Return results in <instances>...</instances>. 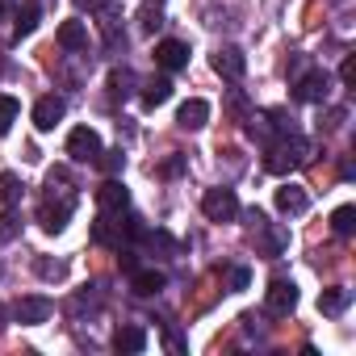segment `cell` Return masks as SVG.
I'll return each mask as SVG.
<instances>
[{
    "instance_id": "6da1fadb",
    "label": "cell",
    "mask_w": 356,
    "mask_h": 356,
    "mask_svg": "<svg viewBox=\"0 0 356 356\" xmlns=\"http://www.w3.org/2000/svg\"><path fill=\"white\" fill-rule=\"evenodd\" d=\"M310 155H314L310 138H302L298 130H285V134H277V138L268 143V151H264V168H268L273 176H285V172H293V168H306Z\"/></svg>"
},
{
    "instance_id": "7a4b0ae2",
    "label": "cell",
    "mask_w": 356,
    "mask_h": 356,
    "mask_svg": "<svg viewBox=\"0 0 356 356\" xmlns=\"http://www.w3.org/2000/svg\"><path fill=\"white\" fill-rule=\"evenodd\" d=\"M248 218H252V227H256V252L268 256V260H277V256L289 248V231H285L281 222H268L260 210H252Z\"/></svg>"
},
{
    "instance_id": "3957f363",
    "label": "cell",
    "mask_w": 356,
    "mask_h": 356,
    "mask_svg": "<svg viewBox=\"0 0 356 356\" xmlns=\"http://www.w3.org/2000/svg\"><path fill=\"white\" fill-rule=\"evenodd\" d=\"M202 214H206L210 222H235V218H239V197H235V189H206Z\"/></svg>"
},
{
    "instance_id": "277c9868",
    "label": "cell",
    "mask_w": 356,
    "mask_h": 356,
    "mask_svg": "<svg viewBox=\"0 0 356 356\" xmlns=\"http://www.w3.org/2000/svg\"><path fill=\"white\" fill-rule=\"evenodd\" d=\"M101 151H105V147H101V134H97L92 126H76V130L67 134V155H72L76 163H97Z\"/></svg>"
},
{
    "instance_id": "5b68a950",
    "label": "cell",
    "mask_w": 356,
    "mask_h": 356,
    "mask_svg": "<svg viewBox=\"0 0 356 356\" xmlns=\"http://www.w3.org/2000/svg\"><path fill=\"white\" fill-rule=\"evenodd\" d=\"M327 92H331V76H327L323 67H310V72L298 76V84H293V97L306 101V105H323Z\"/></svg>"
},
{
    "instance_id": "8992f818",
    "label": "cell",
    "mask_w": 356,
    "mask_h": 356,
    "mask_svg": "<svg viewBox=\"0 0 356 356\" xmlns=\"http://www.w3.org/2000/svg\"><path fill=\"white\" fill-rule=\"evenodd\" d=\"M293 306H298V285H293V281H285V277H277V281L264 289V310H268V314H277V318H285Z\"/></svg>"
},
{
    "instance_id": "52a82bcc",
    "label": "cell",
    "mask_w": 356,
    "mask_h": 356,
    "mask_svg": "<svg viewBox=\"0 0 356 356\" xmlns=\"http://www.w3.org/2000/svg\"><path fill=\"white\" fill-rule=\"evenodd\" d=\"M210 67H214L222 80H239V76L248 72V55H243L239 47H231V42H227V47H218V51L210 55Z\"/></svg>"
},
{
    "instance_id": "ba28073f",
    "label": "cell",
    "mask_w": 356,
    "mask_h": 356,
    "mask_svg": "<svg viewBox=\"0 0 356 356\" xmlns=\"http://www.w3.org/2000/svg\"><path fill=\"white\" fill-rule=\"evenodd\" d=\"M155 67H163V72H181V67H189V42H181V38H163V42H155Z\"/></svg>"
},
{
    "instance_id": "9c48e42d",
    "label": "cell",
    "mask_w": 356,
    "mask_h": 356,
    "mask_svg": "<svg viewBox=\"0 0 356 356\" xmlns=\"http://www.w3.org/2000/svg\"><path fill=\"white\" fill-rule=\"evenodd\" d=\"M97 206H101V214H126L130 210V193H126V185L118 176H109V181L97 189Z\"/></svg>"
},
{
    "instance_id": "30bf717a",
    "label": "cell",
    "mask_w": 356,
    "mask_h": 356,
    "mask_svg": "<svg viewBox=\"0 0 356 356\" xmlns=\"http://www.w3.org/2000/svg\"><path fill=\"white\" fill-rule=\"evenodd\" d=\"M63 113H67V101L55 97V92H47V97H38V105H34V126H38V130H55V126L63 122Z\"/></svg>"
},
{
    "instance_id": "8fae6325",
    "label": "cell",
    "mask_w": 356,
    "mask_h": 356,
    "mask_svg": "<svg viewBox=\"0 0 356 356\" xmlns=\"http://www.w3.org/2000/svg\"><path fill=\"white\" fill-rule=\"evenodd\" d=\"M13 318L22 323V327H38V323H47L51 318V298H22L17 306H13Z\"/></svg>"
},
{
    "instance_id": "7c38bea8",
    "label": "cell",
    "mask_w": 356,
    "mask_h": 356,
    "mask_svg": "<svg viewBox=\"0 0 356 356\" xmlns=\"http://www.w3.org/2000/svg\"><path fill=\"white\" fill-rule=\"evenodd\" d=\"M210 122V101H202V97H189L181 109H176V126L181 130H202Z\"/></svg>"
},
{
    "instance_id": "4fadbf2b",
    "label": "cell",
    "mask_w": 356,
    "mask_h": 356,
    "mask_svg": "<svg viewBox=\"0 0 356 356\" xmlns=\"http://www.w3.org/2000/svg\"><path fill=\"white\" fill-rule=\"evenodd\" d=\"M277 210H281V214H306V210H310V193L289 181V185L277 189Z\"/></svg>"
},
{
    "instance_id": "5bb4252c",
    "label": "cell",
    "mask_w": 356,
    "mask_h": 356,
    "mask_svg": "<svg viewBox=\"0 0 356 356\" xmlns=\"http://www.w3.org/2000/svg\"><path fill=\"white\" fill-rule=\"evenodd\" d=\"M67 218H72V206L67 202H42V210H38V222H42V231L47 235H59L63 227H67Z\"/></svg>"
},
{
    "instance_id": "9a60e30c",
    "label": "cell",
    "mask_w": 356,
    "mask_h": 356,
    "mask_svg": "<svg viewBox=\"0 0 356 356\" xmlns=\"http://www.w3.org/2000/svg\"><path fill=\"white\" fill-rule=\"evenodd\" d=\"M55 38H59V47H63V51H72V55H76V51H84V47H88V26L72 17V22H63V26H59V34H55Z\"/></svg>"
},
{
    "instance_id": "2e32d148",
    "label": "cell",
    "mask_w": 356,
    "mask_h": 356,
    "mask_svg": "<svg viewBox=\"0 0 356 356\" xmlns=\"http://www.w3.org/2000/svg\"><path fill=\"white\" fill-rule=\"evenodd\" d=\"M130 289H134L138 298H151V293H159V289H163V273H159V268L130 273Z\"/></svg>"
},
{
    "instance_id": "e0dca14e",
    "label": "cell",
    "mask_w": 356,
    "mask_h": 356,
    "mask_svg": "<svg viewBox=\"0 0 356 356\" xmlns=\"http://www.w3.org/2000/svg\"><path fill=\"white\" fill-rule=\"evenodd\" d=\"M172 101V80L168 76H159V80H151L147 88H143V109H159V105H168Z\"/></svg>"
},
{
    "instance_id": "ac0fdd59",
    "label": "cell",
    "mask_w": 356,
    "mask_h": 356,
    "mask_svg": "<svg viewBox=\"0 0 356 356\" xmlns=\"http://www.w3.org/2000/svg\"><path fill=\"white\" fill-rule=\"evenodd\" d=\"M348 302H352V293H348L343 285H331V289H323L318 310H323V314H343V310H348Z\"/></svg>"
},
{
    "instance_id": "d6986e66",
    "label": "cell",
    "mask_w": 356,
    "mask_h": 356,
    "mask_svg": "<svg viewBox=\"0 0 356 356\" xmlns=\"http://www.w3.org/2000/svg\"><path fill=\"white\" fill-rule=\"evenodd\" d=\"M113 348H118V352H143V348H147V331H143V327H122V331L113 335Z\"/></svg>"
},
{
    "instance_id": "ffe728a7",
    "label": "cell",
    "mask_w": 356,
    "mask_h": 356,
    "mask_svg": "<svg viewBox=\"0 0 356 356\" xmlns=\"http://www.w3.org/2000/svg\"><path fill=\"white\" fill-rule=\"evenodd\" d=\"M22 181H17V172H0V202H5V210H13L22 202Z\"/></svg>"
},
{
    "instance_id": "44dd1931",
    "label": "cell",
    "mask_w": 356,
    "mask_h": 356,
    "mask_svg": "<svg viewBox=\"0 0 356 356\" xmlns=\"http://www.w3.org/2000/svg\"><path fill=\"white\" fill-rule=\"evenodd\" d=\"M17 113H22V105H17V97H9V92H0V138H5V134L13 130V122H17Z\"/></svg>"
},
{
    "instance_id": "7402d4cb",
    "label": "cell",
    "mask_w": 356,
    "mask_h": 356,
    "mask_svg": "<svg viewBox=\"0 0 356 356\" xmlns=\"http://www.w3.org/2000/svg\"><path fill=\"white\" fill-rule=\"evenodd\" d=\"M34 30H38V5H26L22 17H17V26H13V38L22 42V38H30Z\"/></svg>"
},
{
    "instance_id": "603a6c76",
    "label": "cell",
    "mask_w": 356,
    "mask_h": 356,
    "mask_svg": "<svg viewBox=\"0 0 356 356\" xmlns=\"http://www.w3.org/2000/svg\"><path fill=\"white\" fill-rule=\"evenodd\" d=\"M331 231H335V235H352V231H356V210H352V206H339V210L331 214Z\"/></svg>"
},
{
    "instance_id": "cb8c5ba5",
    "label": "cell",
    "mask_w": 356,
    "mask_h": 356,
    "mask_svg": "<svg viewBox=\"0 0 356 356\" xmlns=\"http://www.w3.org/2000/svg\"><path fill=\"white\" fill-rule=\"evenodd\" d=\"M17 235H22V218H17L13 210H5V214H0V248L13 243Z\"/></svg>"
},
{
    "instance_id": "d4e9b609",
    "label": "cell",
    "mask_w": 356,
    "mask_h": 356,
    "mask_svg": "<svg viewBox=\"0 0 356 356\" xmlns=\"http://www.w3.org/2000/svg\"><path fill=\"white\" fill-rule=\"evenodd\" d=\"M138 26H143V34H155V30L163 26V13H159V5H143V9H138Z\"/></svg>"
},
{
    "instance_id": "484cf974",
    "label": "cell",
    "mask_w": 356,
    "mask_h": 356,
    "mask_svg": "<svg viewBox=\"0 0 356 356\" xmlns=\"http://www.w3.org/2000/svg\"><path fill=\"white\" fill-rule=\"evenodd\" d=\"M97 163H101L109 176H118V172L126 168V155H122V151H101V155H97Z\"/></svg>"
},
{
    "instance_id": "4316f807",
    "label": "cell",
    "mask_w": 356,
    "mask_h": 356,
    "mask_svg": "<svg viewBox=\"0 0 356 356\" xmlns=\"http://www.w3.org/2000/svg\"><path fill=\"white\" fill-rule=\"evenodd\" d=\"M34 268H38V277H47V281H59V277L67 273V264H63V260H38Z\"/></svg>"
},
{
    "instance_id": "83f0119b",
    "label": "cell",
    "mask_w": 356,
    "mask_h": 356,
    "mask_svg": "<svg viewBox=\"0 0 356 356\" xmlns=\"http://www.w3.org/2000/svg\"><path fill=\"white\" fill-rule=\"evenodd\" d=\"M248 285H252V273H248V268H231V289L239 293V289H248Z\"/></svg>"
},
{
    "instance_id": "f1b7e54d",
    "label": "cell",
    "mask_w": 356,
    "mask_h": 356,
    "mask_svg": "<svg viewBox=\"0 0 356 356\" xmlns=\"http://www.w3.org/2000/svg\"><path fill=\"white\" fill-rule=\"evenodd\" d=\"M352 76H356V59H352V55H343V63H339V80H343L348 88H352Z\"/></svg>"
},
{
    "instance_id": "f546056e",
    "label": "cell",
    "mask_w": 356,
    "mask_h": 356,
    "mask_svg": "<svg viewBox=\"0 0 356 356\" xmlns=\"http://www.w3.org/2000/svg\"><path fill=\"white\" fill-rule=\"evenodd\" d=\"M17 13V0H0V22H9Z\"/></svg>"
},
{
    "instance_id": "4dcf8cb0",
    "label": "cell",
    "mask_w": 356,
    "mask_h": 356,
    "mask_svg": "<svg viewBox=\"0 0 356 356\" xmlns=\"http://www.w3.org/2000/svg\"><path fill=\"white\" fill-rule=\"evenodd\" d=\"M0 331H5V306H0Z\"/></svg>"
}]
</instances>
